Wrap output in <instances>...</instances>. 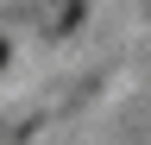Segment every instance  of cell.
I'll return each instance as SVG.
<instances>
[{
  "mask_svg": "<svg viewBox=\"0 0 151 145\" xmlns=\"http://www.w3.org/2000/svg\"><path fill=\"white\" fill-rule=\"evenodd\" d=\"M0 63H6V44H0Z\"/></svg>",
  "mask_w": 151,
  "mask_h": 145,
  "instance_id": "1",
  "label": "cell"
}]
</instances>
